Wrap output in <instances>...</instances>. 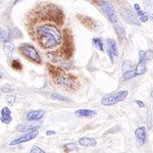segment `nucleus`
Masks as SVG:
<instances>
[{"label":"nucleus","mask_w":153,"mask_h":153,"mask_svg":"<svg viewBox=\"0 0 153 153\" xmlns=\"http://www.w3.org/2000/svg\"><path fill=\"white\" fill-rule=\"evenodd\" d=\"M63 23L62 9L53 3H39L27 16L28 33L45 50H52L60 46L62 34L59 27Z\"/></svg>","instance_id":"1"},{"label":"nucleus","mask_w":153,"mask_h":153,"mask_svg":"<svg viewBox=\"0 0 153 153\" xmlns=\"http://www.w3.org/2000/svg\"><path fill=\"white\" fill-rule=\"evenodd\" d=\"M75 51V45H74V39L71 32L68 29H65L62 35V42L60 44V48L58 51H56L61 58L70 59Z\"/></svg>","instance_id":"2"},{"label":"nucleus","mask_w":153,"mask_h":153,"mask_svg":"<svg viewBox=\"0 0 153 153\" xmlns=\"http://www.w3.org/2000/svg\"><path fill=\"white\" fill-rule=\"evenodd\" d=\"M53 79L57 85L65 89H68V90H73V89H75L79 86V82L76 76L68 73H65V70H62V71L57 76H55Z\"/></svg>","instance_id":"3"},{"label":"nucleus","mask_w":153,"mask_h":153,"mask_svg":"<svg viewBox=\"0 0 153 153\" xmlns=\"http://www.w3.org/2000/svg\"><path fill=\"white\" fill-rule=\"evenodd\" d=\"M19 52H21L27 59H29L30 61L35 63H41L42 58L39 52L37 51V49L34 47L33 45L28 43H24L19 46Z\"/></svg>","instance_id":"4"},{"label":"nucleus","mask_w":153,"mask_h":153,"mask_svg":"<svg viewBox=\"0 0 153 153\" xmlns=\"http://www.w3.org/2000/svg\"><path fill=\"white\" fill-rule=\"evenodd\" d=\"M93 2H94L97 6H99L101 11L103 12V14L107 18V19L110 23H112V24L117 23V21H118L117 16L109 2L106 1V0H93Z\"/></svg>","instance_id":"5"},{"label":"nucleus","mask_w":153,"mask_h":153,"mask_svg":"<svg viewBox=\"0 0 153 153\" xmlns=\"http://www.w3.org/2000/svg\"><path fill=\"white\" fill-rule=\"evenodd\" d=\"M128 96V91L123 90L118 91V92L114 93H109V94L105 95L104 97L101 99V104L103 106H111L114 105L117 103L124 101Z\"/></svg>","instance_id":"6"},{"label":"nucleus","mask_w":153,"mask_h":153,"mask_svg":"<svg viewBox=\"0 0 153 153\" xmlns=\"http://www.w3.org/2000/svg\"><path fill=\"white\" fill-rule=\"evenodd\" d=\"M38 131L37 130H33V131H29V132H25L24 135H22L19 138H16V140L11 141L9 143L10 146H16V145H19V144H23V143H26V142H29L31 140L35 139V138L38 136Z\"/></svg>","instance_id":"7"},{"label":"nucleus","mask_w":153,"mask_h":153,"mask_svg":"<svg viewBox=\"0 0 153 153\" xmlns=\"http://www.w3.org/2000/svg\"><path fill=\"white\" fill-rule=\"evenodd\" d=\"M120 14H122L123 19L127 22L128 24L136 25V26H140V19L134 14V12L129 8H123L120 10Z\"/></svg>","instance_id":"8"},{"label":"nucleus","mask_w":153,"mask_h":153,"mask_svg":"<svg viewBox=\"0 0 153 153\" xmlns=\"http://www.w3.org/2000/svg\"><path fill=\"white\" fill-rule=\"evenodd\" d=\"M135 138L136 142L139 146H143L144 143L146 142L147 138V133H146V128L145 127H139L137 130L135 131Z\"/></svg>","instance_id":"9"},{"label":"nucleus","mask_w":153,"mask_h":153,"mask_svg":"<svg viewBox=\"0 0 153 153\" xmlns=\"http://www.w3.org/2000/svg\"><path fill=\"white\" fill-rule=\"evenodd\" d=\"M78 18L80 19L81 23H82L86 28H88L89 30H96L98 27V24L96 23L93 19L89 18V16H81L80 14L78 16Z\"/></svg>","instance_id":"10"},{"label":"nucleus","mask_w":153,"mask_h":153,"mask_svg":"<svg viewBox=\"0 0 153 153\" xmlns=\"http://www.w3.org/2000/svg\"><path fill=\"white\" fill-rule=\"evenodd\" d=\"M45 111L43 109H37V110H31L27 114V120L29 122H36V120H40L43 118Z\"/></svg>","instance_id":"11"},{"label":"nucleus","mask_w":153,"mask_h":153,"mask_svg":"<svg viewBox=\"0 0 153 153\" xmlns=\"http://www.w3.org/2000/svg\"><path fill=\"white\" fill-rule=\"evenodd\" d=\"M0 120L3 124L5 125H9L12 120V117H11V111L8 107H3L1 110V117H0Z\"/></svg>","instance_id":"12"},{"label":"nucleus","mask_w":153,"mask_h":153,"mask_svg":"<svg viewBox=\"0 0 153 153\" xmlns=\"http://www.w3.org/2000/svg\"><path fill=\"white\" fill-rule=\"evenodd\" d=\"M107 47H108L107 49L108 54H109L111 60H112V56H118L117 43H115L114 40H112V39H107Z\"/></svg>","instance_id":"13"},{"label":"nucleus","mask_w":153,"mask_h":153,"mask_svg":"<svg viewBox=\"0 0 153 153\" xmlns=\"http://www.w3.org/2000/svg\"><path fill=\"white\" fill-rule=\"evenodd\" d=\"M79 144L84 147H95L97 145V141H96L94 138L83 137L79 140Z\"/></svg>","instance_id":"14"},{"label":"nucleus","mask_w":153,"mask_h":153,"mask_svg":"<svg viewBox=\"0 0 153 153\" xmlns=\"http://www.w3.org/2000/svg\"><path fill=\"white\" fill-rule=\"evenodd\" d=\"M75 114L79 117H92L96 115V111L92 109H79L75 112Z\"/></svg>","instance_id":"15"},{"label":"nucleus","mask_w":153,"mask_h":153,"mask_svg":"<svg viewBox=\"0 0 153 153\" xmlns=\"http://www.w3.org/2000/svg\"><path fill=\"white\" fill-rule=\"evenodd\" d=\"M145 62H146V61H145L144 59H139V63H138V65L136 66V68H135L136 76H141L146 73L147 68H146V65H145Z\"/></svg>","instance_id":"16"},{"label":"nucleus","mask_w":153,"mask_h":153,"mask_svg":"<svg viewBox=\"0 0 153 153\" xmlns=\"http://www.w3.org/2000/svg\"><path fill=\"white\" fill-rule=\"evenodd\" d=\"M14 50H16V46H14L13 43H11V42H9V41L4 42L3 51H4V53H5V55L10 56L11 54L14 52Z\"/></svg>","instance_id":"17"},{"label":"nucleus","mask_w":153,"mask_h":153,"mask_svg":"<svg viewBox=\"0 0 153 153\" xmlns=\"http://www.w3.org/2000/svg\"><path fill=\"white\" fill-rule=\"evenodd\" d=\"M114 31H115V34H117L118 40H120V41L125 40L126 31H125V29L123 28L122 26H120V25H115V26H114Z\"/></svg>","instance_id":"18"},{"label":"nucleus","mask_w":153,"mask_h":153,"mask_svg":"<svg viewBox=\"0 0 153 153\" xmlns=\"http://www.w3.org/2000/svg\"><path fill=\"white\" fill-rule=\"evenodd\" d=\"M8 33L10 38H22L23 37V33L19 31V28H11L10 30H8Z\"/></svg>","instance_id":"19"},{"label":"nucleus","mask_w":153,"mask_h":153,"mask_svg":"<svg viewBox=\"0 0 153 153\" xmlns=\"http://www.w3.org/2000/svg\"><path fill=\"white\" fill-rule=\"evenodd\" d=\"M92 43H93V45H94V47L96 49H98V50L101 51V52L104 51V46H103L102 40H101L100 38H94L92 40Z\"/></svg>","instance_id":"20"},{"label":"nucleus","mask_w":153,"mask_h":153,"mask_svg":"<svg viewBox=\"0 0 153 153\" xmlns=\"http://www.w3.org/2000/svg\"><path fill=\"white\" fill-rule=\"evenodd\" d=\"M39 128V126H32V125H21L19 126V131L21 132H29V131L37 130Z\"/></svg>","instance_id":"21"},{"label":"nucleus","mask_w":153,"mask_h":153,"mask_svg":"<svg viewBox=\"0 0 153 153\" xmlns=\"http://www.w3.org/2000/svg\"><path fill=\"white\" fill-rule=\"evenodd\" d=\"M9 39H10V37H9L8 31H5V30L0 28V41H2L4 43L6 41H9Z\"/></svg>","instance_id":"22"},{"label":"nucleus","mask_w":153,"mask_h":153,"mask_svg":"<svg viewBox=\"0 0 153 153\" xmlns=\"http://www.w3.org/2000/svg\"><path fill=\"white\" fill-rule=\"evenodd\" d=\"M10 65L14 71H21L22 68H23V65H22L21 61L18 60V59H13V60L11 61Z\"/></svg>","instance_id":"23"},{"label":"nucleus","mask_w":153,"mask_h":153,"mask_svg":"<svg viewBox=\"0 0 153 153\" xmlns=\"http://www.w3.org/2000/svg\"><path fill=\"white\" fill-rule=\"evenodd\" d=\"M65 149L66 152H76L78 151V147L75 143H68L65 146Z\"/></svg>","instance_id":"24"},{"label":"nucleus","mask_w":153,"mask_h":153,"mask_svg":"<svg viewBox=\"0 0 153 153\" xmlns=\"http://www.w3.org/2000/svg\"><path fill=\"white\" fill-rule=\"evenodd\" d=\"M51 97H52V99H54V100H59V101H70V99H68V98H66V97H65V96H62V95H60V94H56V93H53Z\"/></svg>","instance_id":"25"},{"label":"nucleus","mask_w":153,"mask_h":153,"mask_svg":"<svg viewBox=\"0 0 153 153\" xmlns=\"http://www.w3.org/2000/svg\"><path fill=\"white\" fill-rule=\"evenodd\" d=\"M16 95H13V94H10L9 93L8 95L6 96V98H5V100L7 101V103H8L9 105H13L14 104V102H16Z\"/></svg>","instance_id":"26"},{"label":"nucleus","mask_w":153,"mask_h":153,"mask_svg":"<svg viewBox=\"0 0 153 153\" xmlns=\"http://www.w3.org/2000/svg\"><path fill=\"white\" fill-rule=\"evenodd\" d=\"M144 60L145 61H148L150 59L153 58V51L152 50H147V51H144Z\"/></svg>","instance_id":"27"},{"label":"nucleus","mask_w":153,"mask_h":153,"mask_svg":"<svg viewBox=\"0 0 153 153\" xmlns=\"http://www.w3.org/2000/svg\"><path fill=\"white\" fill-rule=\"evenodd\" d=\"M1 92L5 93V94H9V93L13 92V88L10 87V86H3V87L1 88Z\"/></svg>","instance_id":"28"},{"label":"nucleus","mask_w":153,"mask_h":153,"mask_svg":"<svg viewBox=\"0 0 153 153\" xmlns=\"http://www.w3.org/2000/svg\"><path fill=\"white\" fill-rule=\"evenodd\" d=\"M31 153H45V151H44L42 148L40 147H37V146H33L31 148V151H30Z\"/></svg>","instance_id":"29"},{"label":"nucleus","mask_w":153,"mask_h":153,"mask_svg":"<svg viewBox=\"0 0 153 153\" xmlns=\"http://www.w3.org/2000/svg\"><path fill=\"white\" fill-rule=\"evenodd\" d=\"M131 68H132V65L130 63L129 60H126L124 62V65H123V70L124 71H130Z\"/></svg>","instance_id":"30"},{"label":"nucleus","mask_w":153,"mask_h":153,"mask_svg":"<svg viewBox=\"0 0 153 153\" xmlns=\"http://www.w3.org/2000/svg\"><path fill=\"white\" fill-rule=\"evenodd\" d=\"M135 103H136V104H137L138 106H139V107H141V108H144V107H145V104L142 102L141 100H135Z\"/></svg>","instance_id":"31"},{"label":"nucleus","mask_w":153,"mask_h":153,"mask_svg":"<svg viewBox=\"0 0 153 153\" xmlns=\"http://www.w3.org/2000/svg\"><path fill=\"white\" fill-rule=\"evenodd\" d=\"M140 21L142 22V23H146V22L148 21V16H146V14H143V16H140Z\"/></svg>","instance_id":"32"},{"label":"nucleus","mask_w":153,"mask_h":153,"mask_svg":"<svg viewBox=\"0 0 153 153\" xmlns=\"http://www.w3.org/2000/svg\"><path fill=\"white\" fill-rule=\"evenodd\" d=\"M55 134H56V133L54 132V131H47V132H46V135H47V136H53Z\"/></svg>","instance_id":"33"},{"label":"nucleus","mask_w":153,"mask_h":153,"mask_svg":"<svg viewBox=\"0 0 153 153\" xmlns=\"http://www.w3.org/2000/svg\"><path fill=\"white\" fill-rule=\"evenodd\" d=\"M134 8L138 11V10H140V9H141V7H140L139 4H134Z\"/></svg>","instance_id":"34"},{"label":"nucleus","mask_w":153,"mask_h":153,"mask_svg":"<svg viewBox=\"0 0 153 153\" xmlns=\"http://www.w3.org/2000/svg\"><path fill=\"white\" fill-rule=\"evenodd\" d=\"M137 13H138V16H143V14H145L144 12H143V11L141 10V9H140V10H138V11H137Z\"/></svg>","instance_id":"35"},{"label":"nucleus","mask_w":153,"mask_h":153,"mask_svg":"<svg viewBox=\"0 0 153 153\" xmlns=\"http://www.w3.org/2000/svg\"><path fill=\"white\" fill-rule=\"evenodd\" d=\"M2 78H3V75H2V73H1V71H0V80H1Z\"/></svg>","instance_id":"36"},{"label":"nucleus","mask_w":153,"mask_h":153,"mask_svg":"<svg viewBox=\"0 0 153 153\" xmlns=\"http://www.w3.org/2000/svg\"><path fill=\"white\" fill-rule=\"evenodd\" d=\"M19 1H21V0H14V4H16V3H18V2H19Z\"/></svg>","instance_id":"37"},{"label":"nucleus","mask_w":153,"mask_h":153,"mask_svg":"<svg viewBox=\"0 0 153 153\" xmlns=\"http://www.w3.org/2000/svg\"><path fill=\"white\" fill-rule=\"evenodd\" d=\"M150 95H151V97H152V99H153V90L151 91V94H150Z\"/></svg>","instance_id":"38"},{"label":"nucleus","mask_w":153,"mask_h":153,"mask_svg":"<svg viewBox=\"0 0 153 153\" xmlns=\"http://www.w3.org/2000/svg\"><path fill=\"white\" fill-rule=\"evenodd\" d=\"M152 19H153V16H152Z\"/></svg>","instance_id":"39"}]
</instances>
